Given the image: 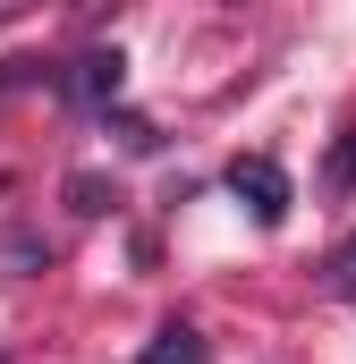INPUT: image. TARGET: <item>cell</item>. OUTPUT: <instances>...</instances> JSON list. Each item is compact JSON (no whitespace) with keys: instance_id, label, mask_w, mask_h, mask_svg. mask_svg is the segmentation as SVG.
Returning a JSON list of instances; mask_svg holds the SVG:
<instances>
[{"instance_id":"obj_1","label":"cell","mask_w":356,"mask_h":364,"mask_svg":"<svg viewBox=\"0 0 356 364\" xmlns=\"http://www.w3.org/2000/svg\"><path fill=\"white\" fill-rule=\"evenodd\" d=\"M229 186H238V203H246L263 229H280V220H288V170H280L271 153H246V161L229 170Z\"/></svg>"},{"instance_id":"obj_2","label":"cell","mask_w":356,"mask_h":364,"mask_svg":"<svg viewBox=\"0 0 356 364\" xmlns=\"http://www.w3.org/2000/svg\"><path fill=\"white\" fill-rule=\"evenodd\" d=\"M119 68H127L119 51H85V60H77V93H85V102H102V93H119Z\"/></svg>"},{"instance_id":"obj_4","label":"cell","mask_w":356,"mask_h":364,"mask_svg":"<svg viewBox=\"0 0 356 364\" xmlns=\"http://www.w3.org/2000/svg\"><path fill=\"white\" fill-rule=\"evenodd\" d=\"M356 178V127H348V136H340V153H331V195H340V186H348Z\"/></svg>"},{"instance_id":"obj_5","label":"cell","mask_w":356,"mask_h":364,"mask_svg":"<svg viewBox=\"0 0 356 364\" xmlns=\"http://www.w3.org/2000/svg\"><path fill=\"white\" fill-rule=\"evenodd\" d=\"M331 288H340V296H356V237L331 255Z\"/></svg>"},{"instance_id":"obj_3","label":"cell","mask_w":356,"mask_h":364,"mask_svg":"<svg viewBox=\"0 0 356 364\" xmlns=\"http://www.w3.org/2000/svg\"><path fill=\"white\" fill-rule=\"evenodd\" d=\"M145 364H204V339H195L187 322H170V331H162V339L145 348Z\"/></svg>"}]
</instances>
